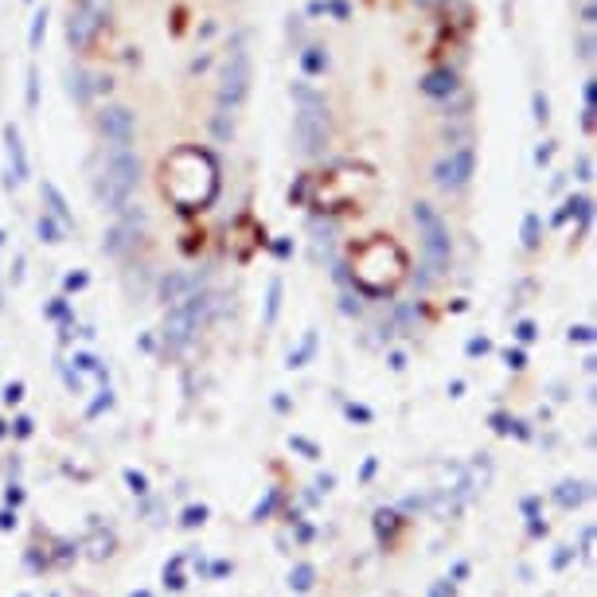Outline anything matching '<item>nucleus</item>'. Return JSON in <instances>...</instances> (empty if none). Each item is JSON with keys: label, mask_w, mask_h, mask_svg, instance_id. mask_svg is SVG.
<instances>
[{"label": "nucleus", "mask_w": 597, "mask_h": 597, "mask_svg": "<svg viewBox=\"0 0 597 597\" xmlns=\"http://www.w3.org/2000/svg\"><path fill=\"white\" fill-rule=\"evenodd\" d=\"M184 289H188V277H184V274H168L164 281H160V297L176 305V301H184Z\"/></svg>", "instance_id": "nucleus-15"}, {"label": "nucleus", "mask_w": 597, "mask_h": 597, "mask_svg": "<svg viewBox=\"0 0 597 597\" xmlns=\"http://www.w3.org/2000/svg\"><path fill=\"white\" fill-rule=\"evenodd\" d=\"M102 180L113 184L118 191H125V195H133L137 180H141V160H137V153H133V149H113V153L106 156Z\"/></svg>", "instance_id": "nucleus-7"}, {"label": "nucleus", "mask_w": 597, "mask_h": 597, "mask_svg": "<svg viewBox=\"0 0 597 597\" xmlns=\"http://www.w3.org/2000/svg\"><path fill=\"white\" fill-rule=\"evenodd\" d=\"M473 172H477V153L468 144H457L433 164V184L442 191H465Z\"/></svg>", "instance_id": "nucleus-5"}, {"label": "nucleus", "mask_w": 597, "mask_h": 597, "mask_svg": "<svg viewBox=\"0 0 597 597\" xmlns=\"http://www.w3.org/2000/svg\"><path fill=\"white\" fill-rule=\"evenodd\" d=\"M250 78H254V63L242 47H235L223 63V74H219V94H215V109H235L246 102L250 94Z\"/></svg>", "instance_id": "nucleus-3"}, {"label": "nucleus", "mask_w": 597, "mask_h": 597, "mask_svg": "<svg viewBox=\"0 0 597 597\" xmlns=\"http://www.w3.org/2000/svg\"><path fill=\"white\" fill-rule=\"evenodd\" d=\"M289 94L297 102V121H293L297 149L305 156L324 153V144H328V106H324V98L316 94L309 83H293Z\"/></svg>", "instance_id": "nucleus-1"}, {"label": "nucleus", "mask_w": 597, "mask_h": 597, "mask_svg": "<svg viewBox=\"0 0 597 597\" xmlns=\"http://www.w3.org/2000/svg\"><path fill=\"white\" fill-rule=\"evenodd\" d=\"M309 16H324V0H309V8H305Z\"/></svg>", "instance_id": "nucleus-34"}, {"label": "nucleus", "mask_w": 597, "mask_h": 597, "mask_svg": "<svg viewBox=\"0 0 597 597\" xmlns=\"http://www.w3.org/2000/svg\"><path fill=\"white\" fill-rule=\"evenodd\" d=\"M63 230H67V227H63L55 215H47V211L39 215V239H43V242H63Z\"/></svg>", "instance_id": "nucleus-17"}, {"label": "nucleus", "mask_w": 597, "mask_h": 597, "mask_svg": "<svg viewBox=\"0 0 597 597\" xmlns=\"http://www.w3.org/2000/svg\"><path fill=\"white\" fill-rule=\"evenodd\" d=\"M515 332H519V340L527 344V340H535V324H531V321H523L519 328H515Z\"/></svg>", "instance_id": "nucleus-28"}, {"label": "nucleus", "mask_w": 597, "mask_h": 597, "mask_svg": "<svg viewBox=\"0 0 597 597\" xmlns=\"http://www.w3.org/2000/svg\"><path fill=\"white\" fill-rule=\"evenodd\" d=\"M98 129H102V137H106L113 149H129L133 133H137V118H133L129 106H106L98 113Z\"/></svg>", "instance_id": "nucleus-8"}, {"label": "nucleus", "mask_w": 597, "mask_h": 597, "mask_svg": "<svg viewBox=\"0 0 597 597\" xmlns=\"http://www.w3.org/2000/svg\"><path fill=\"white\" fill-rule=\"evenodd\" d=\"M531 113H535L539 125H543V121L550 118V98L543 94V90H535V94H531Z\"/></svg>", "instance_id": "nucleus-20"}, {"label": "nucleus", "mask_w": 597, "mask_h": 597, "mask_svg": "<svg viewBox=\"0 0 597 597\" xmlns=\"http://www.w3.org/2000/svg\"><path fill=\"white\" fill-rule=\"evenodd\" d=\"M184 523H204V508H199V512H195V508H191V512H188V519H184Z\"/></svg>", "instance_id": "nucleus-35"}, {"label": "nucleus", "mask_w": 597, "mask_h": 597, "mask_svg": "<svg viewBox=\"0 0 597 597\" xmlns=\"http://www.w3.org/2000/svg\"><path fill=\"white\" fill-rule=\"evenodd\" d=\"M207 63H211V55H199V59H191V74L207 71Z\"/></svg>", "instance_id": "nucleus-31"}, {"label": "nucleus", "mask_w": 597, "mask_h": 597, "mask_svg": "<svg viewBox=\"0 0 597 597\" xmlns=\"http://www.w3.org/2000/svg\"><path fill=\"white\" fill-rule=\"evenodd\" d=\"M582 129L594 133V109H582Z\"/></svg>", "instance_id": "nucleus-33"}, {"label": "nucleus", "mask_w": 597, "mask_h": 597, "mask_svg": "<svg viewBox=\"0 0 597 597\" xmlns=\"http://www.w3.org/2000/svg\"><path fill=\"white\" fill-rule=\"evenodd\" d=\"M289 39L301 43V20H297V16H289Z\"/></svg>", "instance_id": "nucleus-30"}, {"label": "nucleus", "mask_w": 597, "mask_h": 597, "mask_svg": "<svg viewBox=\"0 0 597 597\" xmlns=\"http://www.w3.org/2000/svg\"><path fill=\"white\" fill-rule=\"evenodd\" d=\"M594 94H597V78H585V86H582V102H585V109H594Z\"/></svg>", "instance_id": "nucleus-25"}, {"label": "nucleus", "mask_w": 597, "mask_h": 597, "mask_svg": "<svg viewBox=\"0 0 597 597\" xmlns=\"http://www.w3.org/2000/svg\"><path fill=\"white\" fill-rule=\"evenodd\" d=\"M578 180H594V160H589V156L578 160Z\"/></svg>", "instance_id": "nucleus-26"}, {"label": "nucleus", "mask_w": 597, "mask_h": 597, "mask_svg": "<svg viewBox=\"0 0 597 597\" xmlns=\"http://www.w3.org/2000/svg\"><path fill=\"white\" fill-rule=\"evenodd\" d=\"M578 59H585V63L594 59V32H582V36H578Z\"/></svg>", "instance_id": "nucleus-24"}, {"label": "nucleus", "mask_w": 597, "mask_h": 597, "mask_svg": "<svg viewBox=\"0 0 597 597\" xmlns=\"http://www.w3.org/2000/svg\"><path fill=\"white\" fill-rule=\"evenodd\" d=\"M63 312H67V305H63V297H59V301H55V305L47 309V316H63Z\"/></svg>", "instance_id": "nucleus-36"}, {"label": "nucleus", "mask_w": 597, "mask_h": 597, "mask_svg": "<svg viewBox=\"0 0 597 597\" xmlns=\"http://www.w3.org/2000/svg\"><path fill=\"white\" fill-rule=\"evenodd\" d=\"M324 12L332 16V20H347V16H351V4H347V0H324Z\"/></svg>", "instance_id": "nucleus-23"}, {"label": "nucleus", "mask_w": 597, "mask_h": 597, "mask_svg": "<svg viewBox=\"0 0 597 597\" xmlns=\"http://www.w3.org/2000/svg\"><path fill=\"white\" fill-rule=\"evenodd\" d=\"M43 199H47V215H55L63 223V227H74V215H71V207H67V199H63V191L51 184V180H43Z\"/></svg>", "instance_id": "nucleus-12"}, {"label": "nucleus", "mask_w": 597, "mask_h": 597, "mask_svg": "<svg viewBox=\"0 0 597 597\" xmlns=\"http://www.w3.org/2000/svg\"><path fill=\"white\" fill-rule=\"evenodd\" d=\"M508 363H512V367H523V351H508Z\"/></svg>", "instance_id": "nucleus-37"}, {"label": "nucleus", "mask_w": 597, "mask_h": 597, "mask_svg": "<svg viewBox=\"0 0 597 597\" xmlns=\"http://www.w3.org/2000/svg\"><path fill=\"white\" fill-rule=\"evenodd\" d=\"M422 94L426 98H449L461 90V78H457V71H449V67H437V71L430 74H422Z\"/></svg>", "instance_id": "nucleus-10"}, {"label": "nucleus", "mask_w": 597, "mask_h": 597, "mask_svg": "<svg viewBox=\"0 0 597 597\" xmlns=\"http://www.w3.org/2000/svg\"><path fill=\"white\" fill-rule=\"evenodd\" d=\"M550 156H554V141H543V149L535 153V160H539V164H547Z\"/></svg>", "instance_id": "nucleus-27"}, {"label": "nucleus", "mask_w": 597, "mask_h": 597, "mask_svg": "<svg viewBox=\"0 0 597 597\" xmlns=\"http://www.w3.org/2000/svg\"><path fill=\"white\" fill-rule=\"evenodd\" d=\"M86 285V274H71L67 277V289H83Z\"/></svg>", "instance_id": "nucleus-32"}, {"label": "nucleus", "mask_w": 597, "mask_h": 597, "mask_svg": "<svg viewBox=\"0 0 597 597\" xmlns=\"http://www.w3.org/2000/svg\"><path fill=\"white\" fill-rule=\"evenodd\" d=\"M539 235H543V223H539L535 211H527V215H523V246H527V250H535V246H539Z\"/></svg>", "instance_id": "nucleus-18"}, {"label": "nucleus", "mask_w": 597, "mask_h": 597, "mask_svg": "<svg viewBox=\"0 0 597 597\" xmlns=\"http://www.w3.org/2000/svg\"><path fill=\"white\" fill-rule=\"evenodd\" d=\"M289 585H293V589H301V594L309 589V585H312V566H309V562H301L297 570L289 574Z\"/></svg>", "instance_id": "nucleus-19"}, {"label": "nucleus", "mask_w": 597, "mask_h": 597, "mask_svg": "<svg viewBox=\"0 0 597 597\" xmlns=\"http://www.w3.org/2000/svg\"><path fill=\"white\" fill-rule=\"evenodd\" d=\"M594 0H582V24H589V28H594Z\"/></svg>", "instance_id": "nucleus-29"}, {"label": "nucleus", "mask_w": 597, "mask_h": 597, "mask_svg": "<svg viewBox=\"0 0 597 597\" xmlns=\"http://www.w3.org/2000/svg\"><path fill=\"white\" fill-rule=\"evenodd\" d=\"M102 24H106V8L98 0H78V8H71V16H67V43L74 51H86L102 32Z\"/></svg>", "instance_id": "nucleus-6"}, {"label": "nucleus", "mask_w": 597, "mask_h": 597, "mask_svg": "<svg viewBox=\"0 0 597 597\" xmlns=\"http://www.w3.org/2000/svg\"><path fill=\"white\" fill-rule=\"evenodd\" d=\"M301 74L305 78H316V74L328 71V51L321 47V43H309V47H301Z\"/></svg>", "instance_id": "nucleus-13"}, {"label": "nucleus", "mask_w": 597, "mask_h": 597, "mask_svg": "<svg viewBox=\"0 0 597 597\" xmlns=\"http://www.w3.org/2000/svg\"><path fill=\"white\" fill-rule=\"evenodd\" d=\"M39 106V71L36 67H28V109Z\"/></svg>", "instance_id": "nucleus-22"}, {"label": "nucleus", "mask_w": 597, "mask_h": 597, "mask_svg": "<svg viewBox=\"0 0 597 597\" xmlns=\"http://www.w3.org/2000/svg\"><path fill=\"white\" fill-rule=\"evenodd\" d=\"M277 305H281V281H270V301H265V324L277 321Z\"/></svg>", "instance_id": "nucleus-21"}, {"label": "nucleus", "mask_w": 597, "mask_h": 597, "mask_svg": "<svg viewBox=\"0 0 597 597\" xmlns=\"http://www.w3.org/2000/svg\"><path fill=\"white\" fill-rule=\"evenodd\" d=\"M414 223H418V239H422V254H426V270H430V277H442L445 270H449V258H453V239H449V227L442 223V215H437L430 204H414Z\"/></svg>", "instance_id": "nucleus-2"}, {"label": "nucleus", "mask_w": 597, "mask_h": 597, "mask_svg": "<svg viewBox=\"0 0 597 597\" xmlns=\"http://www.w3.org/2000/svg\"><path fill=\"white\" fill-rule=\"evenodd\" d=\"M211 129H215L219 141H230V137H235V113H230V109H215V118H211Z\"/></svg>", "instance_id": "nucleus-16"}, {"label": "nucleus", "mask_w": 597, "mask_h": 597, "mask_svg": "<svg viewBox=\"0 0 597 597\" xmlns=\"http://www.w3.org/2000/svg\"><path fill=\"white\" fill-rule=\"evenodd\" d=\"M204 305L207 297H184L176 301L164 316V344L172 351H184L191 344V336L199 332V316H204Z\"/></svg>", "instance_id": "nucleus-4"}, {"label": "nucleus", "mask_w": 597, "mask_h": 597, "mask_svg": "<svg viewBox=\"0 0 597 597\" xmlns=\"http://www.w3.org/2000/svg\"><path fill=\"white\" fill-rule=\"evenodd\" d=\"M43 36H47V8H36L32 28H28V47L39 51V47H43Z\"/></svg>", "instance_id": "nucleus-14"}, {"label": "nucleus", "mask_w": 597, "mask_h": 597, "mask_svg": "<svg viewBox=\"0 0 597 597\" xmlns=\"http://www.w3.org/2000/svg\"><path fill=\"white\" fill-rule=\"evenodd\" d=\"M4 149H8V188H12V184H24L28 180V153H24V141H20V129H16V125H4Z\"/></svg>", "instance_id": "nucleus-9"}, {"label": "nucleus", "mask_w": 597, "mask_h": 597, "mask_svg": "<svg viewBox=\"0 0 597 597\" xmlns=\"http://www.w3.org/2000/svg\"><path fill=\"white\" fill-rule=\"evenodd\" d=\"M67 94H71L78 106H90V98H94V78H90L83 67H71V71H67Z\"/></svg>", "instance_id": "nucleus-11"}]
</instances>
